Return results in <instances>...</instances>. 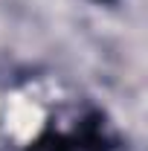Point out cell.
<instances>
[{
	"mask_svg": "<svg viewBox=\"0 0 148 151\" xmlns=\"http://www.w3.org/2000/svg\"><path fill=\"white\" fill-rule=\"evenodd\" d=\"M99 3H113V0H99Z\"/></svg>",
	"mask_w": 148,
	"mask_h": 151,
	"instance_id": "2",
	"label": "cell"
},
{
	"mask_svg": "<svg viewBox=\"0 0 148 151\" xmlns=\"http://www.w3.org/2000/svg\"><path fill=\"white\" fill-rule=\"evenodd\" d=\"M52 151H111V137L105 131V122H99V116H93L87 122H81V128L73 134L61 137Z\"/></svg>",
	"mask_w": 148,
	"mask_h": 151,
	"instance_id": "1",
	"label": "cell"
}]
</instances>
